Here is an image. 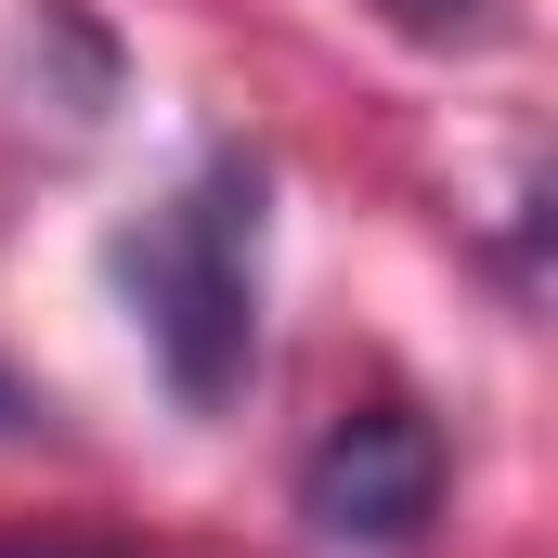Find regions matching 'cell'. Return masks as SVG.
Returning <instances> with one entry per match:
<instances>
[{"label": "cell", "instance_id": "6da1fadb", "mask_svg": "<svg viewBox=\"0 0 558 558\" xmlns=\"http://www.w3.org/2000/svg\"><path fill=\"white\" fill-rule=\"evenodd\" d=\"M260 247H274V169L247 143H208L118 234V299L182 416H221L260 364Z\"/></svg>", "mask_w": 558, "mask_h": 558}, {"label": "cell", "instance_id": "7a4b0ae2", "mask_svg": "<svg viewBox=\"0 0 558 558\" xmlns=\"http://www.w3.org/2000/svg\"><path fill=\"white\" fill-rule=\"evenodd\" d=\"M441 481L454 468H441V428L416 403H351L299 454V533L338 546V558H403L441 520Z\"/></svg>", "mask_w": 558, "mask_h": 558}, {"label": "cell", "instance_id": "3957f363", "mask_svg": "<svg viewBox=\"0 0 558 558\" xmlns=\"http://www.w3.org/2000/svg\"><path fill=\"white\" fill-rule=\"evenodd\" d=\"M377 13H390L403 39H441V52H454V39H494L507 0H377Z\"/></svg>", "mask_w": 558, "mask_h": 558}, {"label": "cell", "instance_id": "277c9868", "mask_svg": "<svg viewBox=\"0 0 558 558\" xmlns=\"http://www.w3.org/2000/svg\"><path fill=\"white\" fill-rule=\"evenodd\" d=\"M39 416H52V403H39V390H26V377L0 364V441H39Z\"/></svg>", "mask_w": 558, "mask_h": 558}, {"label": "cell", "instance_id": "5b68a950", "mask_svg": "<svg viewBox=\"0 0 558 558\" xmlns=\"http://www.w3.org/2000/svg\"><path fill=\"white\" fill-rule=\"evenodd\" d=\"M0 558H118V546H13V533H0Z\"/></svg>", "mask_w": 558, "mask_h": 558}]
</instances>
